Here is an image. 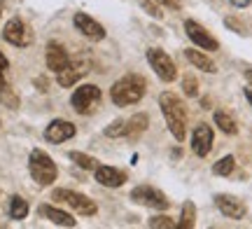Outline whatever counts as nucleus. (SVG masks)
Instances as JSON below:
<instances>
[{
	"instance_id": "obj_1",
	"label": "nucleus",
	"mask_w": 252,
	"mask_h": 229,
	"mask_svg": "<svg viewBox=\"0 0 252 229\" xmlns=\"http://www.w3.org/2000/svg\"><path fill=\"white\" fill-rule=\"evenodd\" d=\"M159 105H161V112L166 117L171 136L182 143L185 136H187V108H185V103L173 92H163L159 96Z\"/></svg>"
},
{
	"instance_id": "obj_2",
	"label": "nucleus",
	"mask_w": 252,
	"mask_h": 229,
	"mask_svg": "<svg viewBox=\"0 0 252 229\" xmlns=\"http://www.w3.org/2000/svg\"><path fill=\"white\" fill-rule=\"evenodd\" d=\"M145 92H147V82H145L143 75H124L122 80H117V82L112 84V89H110V98H112V103L115 105H119V108H126V105H133V103H138L140 98L145 96Z\"/></svg>"
},
{
	"instance_id": "obj_3",
	"label": "nucleus",
	"mask_w": 252,
	"mask_h": 229,
	"mask_svg": "<svg viewBox=\"0 0 252 229\" xmlns=\"http://www.w3.org/2000/svg\"><path fill=\"white\" fill-rule=\"evenodd\" d=\"M28 171L33 175V180H35L40 187H47V185H52L56 180V175H59V168H56L54 159L42 152V150H33L31 157H28Z\"/></svg>"
},
{
	"instance_id": "obj_4",
	"label": "nucleus",
	"mask_w": 252,
	"mask_h": 229,
	"mask_svg": "<svg viewBox=\"0 0 252 229\" xmlns=\"http://www.w3.org/2000/svg\"><path fill=\"white\" fill-rule=\"evenodd\" d=\"M52 199L56 203H65L68 208H72V211L80 213V215H96V211H98V206L91 201L89 196H84L80 192H72V190H54Z\"/></svg>"
},
{
	"instance_id": "obj_5",
	"label": "nucleus",
	"mask_w": 252,
	"mask_h": 229,
	"mask_svg": "<svg viewBox=\"0 0 252 229\" xmlns=\"http://www.w3.org/2000/svg\"><path fill=\"white\" fill-rule=\"evenodd\" d=\"M70 103H72V108H75V112L91 115L100 103V89L96 84H82L77 92H72Z\"/></svg>"
},
{
	"instance_id": "obj_6",
	"label": "nucleus",
	"mask_w": 252,
	"mask_h": 229,
	"mask_svg": "<svg viewBox=\"0 0 252 229\" xmlns=\"http://www.w3.org/2000/svg\"><path fill=\"white\" fill-rule=\"evenodd\" d=\"M131 199L135 203H140V206H147V208H157V211H166L171 201H168V196L161 192V190H157L152 185H140V187H135L133 192H131Z\"/></svg>"
},
{
	"instance_id": "obj_7",
	"label": "nucleus",
	"mask_w": 252,
	"mask_h": 229,
	"mask_svg": "<svg viewBox=\"0 0 252 229\" xmlns=\"http://www.w3.org/2000/svg\"><path fill=\"white\" fill-rule=\"evenodd\" d=\"M147 61H150L154 73L159 75V80H163V82H173L178 77V68H175L173 59L163 49H157V47L147 49Z\"/></svg>"
},
{
	"instance_id": "obj_8",
	"label": "nucleus",
	"mask_w": 252,
	"mask_h": 229,
	"mask_svg": "<svg viewBox=\"0 0 252 229\" xmlns=\"http://www.w3.org/2000/svg\"><path fill=\"white\" fill-rule=\"evenodd\" d=\"M185 33H187V37L196 45V49H203V52H217V47H220V42L210 35V31L203 28L198 21L187 19V21H185Z\"/></svg>"
},
{
	"instance_id": "obj_9",
	"label": "nucleus",
	"mask_w": 252,
	"mask_h": 229,
	"mask_svg": "<svg viewBox=\"0 0 252 229\" xmlns=\"http://www.w3.org/2000/svg\"><path fill=\"white\" fill-rule=\"evenodd\" d=\"M2 37L14 47H28L31 45V40H33V37H31V31H28L26 24H24L19 17H12L7 24H5V28H2Z\"/></svg>"
},
{
	"instance_id": "obj_10",
	"label": "nucleus",
	"mask_w": 252,
	"mask_h": 229,
	"mask_svg": "<svg viewBox=\"0 0 252 229\" xmlns=\"http://www.w3.org/2000/svg\"><path fill=\"white\" fill-rule=\"evenodd\" d=\"M215 203L220 208V213L226 215V218H231V220H243L245 213H248V206L238 196H234V194H217Z\"/></svg>"
},
{
	"instance_id": "obj_11",
	"label": "nucleus",
	"mask_w": 252,
	"mask_h": 229,
	"mask_svg": "<svg viewBox=\"0 0 252 229\" xmlns=\"http://www.w3.org/2000/svg\"><path fill=\"white\" fill-rule=\"evenodd\" d=\"M213 129L208 127V124H198L194 129V133H191V150H194V155L196 157H206L210 150H213Z\"/></svg>"
},
{
	"instance_id": "obj_12",
	"label": "nucleus",
	"mask_w": 252,
	"mask_h": 229,
	"mask_svg": "<svg viewBox=\"0 0 252 229\" xmlns=\"http://www.w3.org/2000/svg\"><path fill=\"white\" fill-rule=\"evenodd\" d=\"M75 136V124L68 119H54L49 122V127L45 129V138L49 143H65Z\"/></svg>"
},
{
	"instance_id": "obj_13",
	"label": "nucleus",
	"mask_w": 252,
	"mask_h": 229,
	"mask_svg": "<svg viewBox=\"0 0 252 229\" xmlns=\"http://www.w3.org/2000/svg\"><path fill=\"white\" fill-rule=\"evenodd\" d=\"M75 26H77V31H80L82 35H87L89 40H94V42H98V40L105 37V28L100 26L96 19H91L89 14H84V12H77V14H75Z\"/></svg>"
},
{
	"instance_id": "obj_14",
	"label": "nucleus",
	"mask_w": 252,
	"mask_h": 229,
	"mask_svg": "<svg viewBox=\"0 0 252 229\" xmlns=\"http://www.w3.org/2000/svg\"><path fill=\"white\" fill-rule=\"evenodd\" d=\"M94 175H96V183L98 185H105V187H122V185L126 183V173L124 171H119V168H115V166H100L94 171Z\"/></svg>"
},
{
	"instance_id": "obj_15",
	"label": "nucleus",
	"mask_w": 252,
	"mask_h": 229,
	"mask_svg": "<svg viewBox=\"0 0 252 229\" xmlns=\"http://www.w3.org/2000/svg\"><path fill=\"white\" fill-rule=\"evenodd\" d=\"M45 59H47V68H49V70H54V73L63 70L65 65L70 64L68 52H65L59 42H49V45H47V56Z\"/></svg>"
},
{
	"instance_id": "obj_16",
	"label": "nucleus",
	"mask_w": 252,
	"mask_h": 229,
	"mask_svg": "<svg viewBox=\"0 0 252 229\" xmlns=\"http://www.w3.org/2000/svg\"><path fill=\"white\" fill-rule=\"evenodd\" d=\"M89 70V65L84 64V61H75V64H68L63 70H59V84L61 87H72V84L77 82L80 77H84Z\"/></svg>"
},
{
	"instance_id": "obj_17",
	"label": "nucleus",
	"mask_w": 252,
	"mask_h": 229,
	"mask_svg": "<svg viewBox=\"0 0 252 229\" xmlns=\"http://www.w3.org/2000/svg\"><path fill=\"white\" fill-rule=\"evenodd\" d=\"M185 56H187L189 64L194 65V68H198V70H203V73H217L215 61L208 54H203V49H185Z\"/></svg>"
},
{
	"instance_id": "obj_18",
	"label": "nucleus",
	"mask_w": 252,
	"mask_h": 229,
	"mask_svg": "<svg viewBox=\"0 0 252 229\" xmlns=\"http://www.w3.org/2000/svg\"><path fill=\"white\" fill-rule=\"evenodd\" d=\"M40 213H42L49 222H54V225L75 227V218H72L68 211H61V208H54V206H40Z\"/></svg>"
},
{
	"instance_id": "obj_19",
	"label": "nucleus",
	"mask_w": 252,
	"mask_h": 229,
	"mask_svg": "<svg viewBox=\"0 0 252 229\" xmlns=\"http://www.w3.org/2000/svg\"><path fill=\"white\" fill-rule=\"evenodd\" d=\"M147 124H150V117H147L145 112H138V115H133V117H128V119H126V133H124V138H138L145 129H147Z\"/></svg>"
},
{
	"instance_id": "obj_20",
	"label": "nucleus",
	"mask_w": 252,
	"mask_h": 229,
	"mask_svg": "<svg viewBox=\"0 0 252 229\" xmlns=\"http://www.w3.org/2000/svg\"><path fill=\"white\" fill-rule=\"evenodd\" d=\"M194 222H196V206L194 201H185L180 211V220L175 222L173 229H194Z\"/></svg>"
},
{
	"instance_id": "obj_21",
	"label": "nucleus",
	"mask_w": 252,
	"mask_h": 229,
	"mask_svg": "<svg viewBox=\"0 0 252 229\" xmlns=\"http://www.w3.org/2000/svg\"><path fill=\"white\" fill-rule=\"evenodd\" d=\"M213 119H215L217 129H222L226 136H234L236 131H238V127H236V119L229 115L226 110H215V115H213Z\"/></svg>"
},
{
	"instance_id": "obj_22",
	"label": "nucleus",
	"mask_w": 252,
	"mask_h": 229,
	"mask_svg": "<svg viewBox=\"0 0 252 229\" xmlns=\"http://www.w3.org/2000/svg\"><path fill=\"white\" fill-rule=\"evenodd\" d=\"M68 157H70L72 164H77L80 168H84V171H96V168H98V162H96L91 155H84V152H70Z\"/></svg>"
},
{
	"instance_id": "obj_23",
	"label": "nucleus",
	"mask_w": 252,
	"mask_h": 229,
	"mask_svg": "<svg viewBox=\"0 0 252 229\" xmlns=\"http://www.w3.org/2000/svg\"><path fill=\"white\" fill-rule=\"evenodd\" d=\"M9 215L14 218V220H24L28 215V203L21 199V196H12L9 199Z\"/></svg>"
},
{
	"instance_id": "obj_24",
	"label": "nucleus",
	"mask_w": 252,
	"mask_h": 229,
	"mask_svg": "<svg viewBox=\"0 0 252 229\" xmlns=\"http://www.w3.org/2000/svg\"><path fill=\"white\" fill-rule=\"evenodd\" d=\"M234 166H236V159L231 155H226L213 164V173L215 175H231L234 173Z\"/></svg>"
},
{
	"instance_id": "obj_25",
	"label": "nucleus",
	"mask_w": 252,
	"mask_h": 229,
	"mask_svg": "<svg viewBox=\"0 0 252 229\" xmlns=\"http://www.w3.org/2000/svg\"><path fill=\"white\" fill-rule=\"evenodd\" d=\"M124 133H126V119H117V122H112L105 129V136L108 138H124Z\"/></svg>"
},
{
	"instance_id": "obj_26",
	"label": "nucleus",
	"mask_w": 252,
	"mask_h": 229,
	"mask_svg": "<svg viewBox=\"0 0 252 229\" xmlns=\"http://www.w3.org/2000/svg\"><path fill=\"white\" fill-rule=\"evenodd\" d=\"M175 222L168 215H152L150 218V229H173Z\"/></svg>"
},
{
	"instance_id": "obj_27",
	"label": "nucleus",
	"mask_w": 252,
	"mask_h": 229,
	"mask_svg": "<svg viewBox=\"0 0 252 229\" xmlns=\"http://www.w3.org/2000/svg\"><path fill=\"white\" fill-rule=\"evenodd\" d=\"M182 92L187 94V96H196L198 94V80L194 75H185L182 77Z\"/></svg>"
},
{
	"instance_id": "obj_28",
	"label": "nucleus",
	"mask_w": 252,
	"mask_h": 229,
	"mask_svg": "<svg viewBox=\"0 0 252 229\" xmlns=\"http://www.w3.org/2000/svg\"><path fill=\"white\" fill-rule=\"evenodd\" d=\"M0 101L5 103L7 108H17L19 105V98L14 96V92H12L9 87H2V89H0Z\"/></svg>"
},
{
	"instance_id": "obj_29",
	"label": "nucleus",
	"mask_w": 252,
	"mask_h": 229,
	"mask_svg": "<svg viewBox=\"0 0 252 229\" xmlns=\"http://www.w3.org/2000/svg\"><path fill=\"white\" fill-rule=\"evenodd\" d=\"M138 2H140V7H143L150 17L161 19V9H159V5H157V0H138Z\"/></svg>"
},
{
	"instance_id": "obj_30",
	"label": "nucleus",
	"mask_w": 252,
	"mask_h": 229,
	"mask_svg": "<svg viewBox=\"0 0 252 229\" xmlns=\"http://www.w3.org/2000/svg\"><path fill=\"white\" fill-rule=\"evenodd\" d=\"M7 68H9V61L5 59V54L0 52V89L7 87V84H5V70H7Z\"/></svg>"
},
{
	"instance_id": "obj_31",
	"label": "nucleus",
	"mask_w": 252,
	"mask_h": 229,
	"mask_svg": "<svg viewBox=\"0 0 252 229\" xmlns=\"http://www.w3.org/2000/svg\"><path fill=\"white\" fill-rule=\"evenodd\" d=\"M157 5H163L168 9H180V0H157Z\"/></svg>"
},
{
	"instance_id": "obj_32",
	"label": "nucleus",
	"mask_w": 252,
	"mask_h": 229,
	"mask_svg": "<svg viewBox=\"0 0 252 229\" xmlns=\"http://www.w3.org/2000/svg\"><path fill=\"white\" fill-rule=\"evenodd\" d=\"M229 2H231L234 7H248V5H250V0H229Z\"/></svg>"
},
{
	"instance_id": "obj_33",
	"label": "nucleus",
	"mask_w": 252,
	"mask_h": 229,
	"mask_svg": "<svg viewBox=\"0 0 252 229\" xmlns=\"http://www.w3.org/2000/svg\"><path fill=\"white\" fill-rule=\"evenodd\" d=\"M245 98H248V103L252 105V87H245Z\"/></svg>"
},
{
	"instance_id": "obj_34",
	"label": "nucleus",
	"mask_w": 252,
	"mask_h": 229,
	"mask_svg": "<svg viewBox=\"0 0 252 229\" xmlns=\"http://www.w3.org/2000/svg\"><path fill=\"white\" fill-rule=\"evenodd\" d=\"M245 80H248V82H250V87H252V68H250V70H245Z\"/></svg>"
},
{
	"instance_id": "obj_35",
	"label": "nucleus",
	"mask_w": 252,
	"mask_h": 229,
	"mask_svg": "<svg viewBox=\"0 0 252 229\" xmlns=\"http://www.w3.org/2000/svg\"><path fill=\"white\" fill-rule=\"evenodd\" d=\"M2 5H5V0H0V12H2Z\"/></svg>"
}]
</instances>
